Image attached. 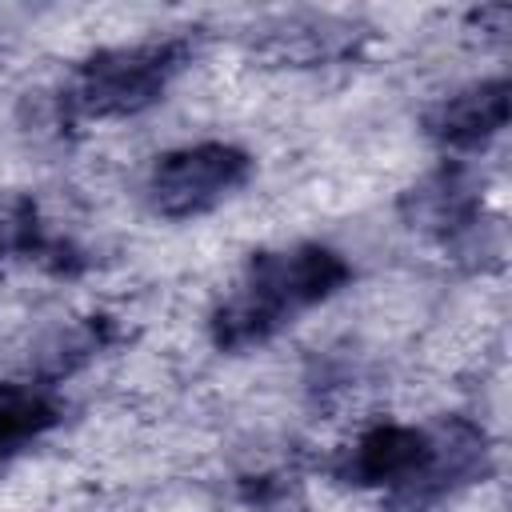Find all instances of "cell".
Segmentation results:
<instances>
[{
    "instance_id": "6da1fadb",
    "label": "cell",
    "mask_w": 512,
    "mask_h": 512,
    "mask_svg": "<svg viewBox=\"0 0 512 512\" xmlns=\"http://www.w3.org/2000/svg\"><path fill=\"white\" fill-rule=\"evenodd\" d=\"M352 276L348 260L324 244H292L280 252H260L232 296L212 316V336L220 348H248L272 340L300 312L328 300Z\"/></svg>"
},
{
    "instance_id": "7a4b0ae2",
    "label": "cell",
    "mask_w": 512,
    "mask_h": 512,
    "mask_svg": "<svg viewBox=\"0 0 512 512\" xmlns=\"http://www.w3.org/2000/svg\"><path fill=\"white\" fill-rule=\"evenodd\" d=\"M184 40H148L96 52L72 80V104L84 116H132L148 108L184 64Z\"/></svg>"
},
{
    "instance_id": "3957f363",
    "label": "cell",
    "mask_w": 512,
    "mask_h": 512,
    "mask_svg": "<svg viewBox=\"0 0 512 512\" xmlns=\"http://www.w3.org/2000/svg\"><path fill=\"white\" fill-rule=\"evenodd\" d=\"M252 172L248 152L224 140L184 144L164 152L148 172V204L168 220L204 216L216 204H224Z\"/></svg>"
},
{
    "instance_id": "277c9868",
    "label": "cell",
    "mask_w": 512,
    "mask_h": 512,
    "mask_svg": "<svg viewBox=\"0 0 512 512\" xmlns=\"http://www.w3.org/2000/svg\"><path fill=\"white\" fill-rule=\"evenodd\" d=\"M508 120V80H480L452 92L428 112V136L444 148H480Z\"/></svg>"
},
{
    "instance_id": "5b68a950",
    "label": "cell",
    "mask_w": 512,
    "mask_h": 512,
    "mask_svg": "<svg viewBox=\"0 0 512 512\" xmlns=\"http://www.w3.org/2000/svg\"><path fill=\"white\" fill-rule=\"evenodd\" d=\"M60 408L44 388H4L0 392V464L24 444L44 436L56 424Z\"/></svg>"
},
{
    "instance_id": "8992f818",
    "label": "cell",
    "mask_w": 512,
    "mask_h": 512,
    "mask_svg": "<svg viewBox=\"0 0 512 512\" xmlns=\"http://www.w3.org/2000/svg\"><path fill=\"white\" fill-rule=\"evenodd\" d=\"M8 248H12V240H8L4 232H0V252H8Z\"/></svg>"
}]
</instances>
